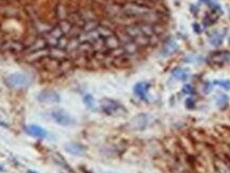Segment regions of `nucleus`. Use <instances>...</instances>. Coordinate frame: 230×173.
Wrapping results in <instances>:
<instances>
[{"mask_svg":"<svg viewBox=\"0 0 230 173\" xmlns=\"http://www.w3.org/2000/svg\"><path fill=\"white\" fill-rule=\"evenodd\" d=\"M132 121H133V124H135V126H134V129L143 130L146 126V124H147V116H146V115H140V116L135 117Z\"/></svg>","mask_w":230,"mask_h":173,"instance_id":"15","label":"nucleus"},{"mask_svg":"<svg viewBox=\"0 0 230 173\" xmlns=\"http://www.w3.org/2000/svg\"><path fill=\"white\" fill-rule=\"evenodd\" d=\"M211 91H212V84L209 83V82L203 84V93H210Z\"/></svg>","mask_w":230,"mask_h":173,"instance_id":"24","label":"nucleus"},{"mask_svg":"<svg viewBox=\"0 0 230 173\" xmlns=\"http://www.w3.org/2000/svg\"><path fill=\"white\" fill-rule=\"evenodd\" d=\"M185 106L186 109H194L195 107V100L193 99V98H189V99H186L185 101Z\"/></svg>","mask_w":230,"mask_h":173,"instance_id":"23","label":"nucleus"},{"mask_svg":"<svg viewBox=\"0 0 230 173\" xmlns=\"http://www.w3.org/2000/svg\"><path fill=\"white\" fill-rule=\"evenodd\" d=\"M3 49L11 52H20L23 49V45L18 42H9L3 46Z\"/></svg>","mask_w":230,"mask_h":173,"instance_id":"16","label":"nucleus"},{"mask_svg":"<svg viewBox=\"0 0 230 173\" xmlns=\"http://www.w3.org/2000/svg\"><path fill=\"white\" fill-rule=\"evenodd\" d=\"M149 88H150V84L148 82H138V84H135V86H134L133 91L136 95V97H138L140 99L146 101L147 100Z\"/></svg>","mask_w":230,"mask_h":173,"instance_id":"8","label":"nucleus"},{"mask_svg":"<svg viewBox=\"0 0 230 173\" xmlns=\"http://www.w3.org/2000/svg\"><path fill=\"white\" fill-rule=\"evenodd\" d=\"M37 100L42 103H46V104H53V103L60 102V96L56 91L46 89L40 91L37 97Z\"/></svg>","mask_w":230,"mask_h":173,"instance_id":"6","label":"nucleus"},{"mask_svg":"<svg viewBox=\"0 0 230 173\" xmlns=\"http://www.w3.org/2000/svg\"><path fill=\"white\" fill-rule=\"evenodd\" d=\"M223 40H224V34H219V33H216V34L212 35V36L210 37L209 42H210V44L212 45V46H215V47H217V46H219L220 44H222Z\"/></svg>","mask_w":230,"mask_h":173,"instance_id":"18","label":"nucleus"},{"mask_svg":"<svg viewBox=\"0 0 230 173\" xmlns=\"http://www.w3.org/2000/svg\"><path fill=\"white\" fill-rule=\"evenodd\" d=\"M46 50L42 49V50H37V51H33V52H30V53L28 54L27 56V60L29 62H34V61H38V60L43 59V57H45L47 55Z\"/></svg>","mask_w":230,"mask_h":173,"instance_id":"14","label":"nucleus"},{"mask_svg":"<svg viewBox=\"0 0 230 173\" xmlns=\"http://www.w3.org/2000/svg\"><path fill=\"white\" fill-rule=\"evenodd\" d=\"M177 50H178V45H177V43L175 42V40H169V42H167L166 44H165L164 48H163L162 50V54L164 55V56H168V55L172 54L174 52H176Z\"/></svg>","mask_w":230,"mask_h":173,"instance_id":"13","label":"nucleus"},{"mask_svg":"<svg viewBox=\"0 0 230 173\" xmlns=\"http://www.w3.org/2000/svg\"><path fill=\"white\" fill-rule=\"evenodd\" d=\"M208 61L212 64L216 65H223L227 62L230 61V52L228 51H216L212 52L209 57H208Z\"/></svg>","mask_w":230,"mask_h":173,"instance_id":"7","label":"nucleus"},{"mask_svg":"<svg viewBox=\"0 0 230 173\" xmlns=\"http://www.w3.org/2000/svg\"><path fill=\"white\" fill-rule=\"evenodd\" d=\"M126 34L136 46H148L150 43V38H148L142 32L138 25L129 26L126 28Z\"/></svg>","mask_w":230,"mask_h":173,"instance_id":"2","label":"nucleus"},{"mask_svg":"<svg viewBox=\"0 0 230 173\" xmlns=\"http://www.w3.org/2000/svg\"><path fill=\"white\" fill-rule=\"evenodd\" d=\"M31 76L23 72H15L8 76L6 78V83L9 87L14 89H21V88L28 87L31 84Z\"/></svg>","mask_w":230,"mask_h":173,"instance_id":"1","label":"nucleus"},{"mask_svg":"<svg viewBox=\"0 0 230 173\" xmlns=\"http://www.w3.org/2000/svg\"><path fill=\"white\" fill-rule=\"evenodd\" d=\"M214 167L219 173H230V166L225 160L216 157L214 160Z\"/></svg>","mask_w":230,"mask_h":173,"instance_id":"12","label":"nucleus"},{"mask_svg":"<svg viewBox=\"0 0 230 173\" xmlns=\"http://www.w3.org/2000/svg\"><path fill=\"white\" fill-rule=\"evenodd\" d=\"M229 16H230V10H229Z\"/></svg>","mask_w":230,"mask_h":173,"instance_id":"26","label":"nucleus"},{"mask_svg":"<svg viewBox=\"0 0 230 173\" xmlns=\"http://www.w3.org/2000/svg\"><path fill=\"white\" fill-rule=\"evenodd\" d=\"M102 40H104V47L108 48V49H110V50L117 49V48L119 47V45H121L119 39L115 36L114 34H111V35H109V36L102 38Z\"/></svg>","mask_w":230,"mask_h":173,"instance_id":"11","label":"nucleus"},{"mask_svg":"<svg viewBox=\"0 0 230 173\" xmlns=\"http://www.w3.org/2000/svg\"><path fill=\"white\" fill-rule=\"evenodd\" d=\"M100 107L102 112L110 116H119V115L126 113V109L121 104H119L117 101L111 99H102L100 101Z\"/></svg>","mask_w":230,"mask_h":173,"instance_id":"4","label":"nucleus"},{"mask_svg":"<svg viewBox=\"0 0 230 173\" xmlns=\"http://www.w3.org/2000/svg\"><path fill=\"white\" fill-rule=\"evenodd\" d=\"M51 118L57 122L58 124L60 126H70L73 123V118L70 117V115L68 113H66L65 110L63 109H57L53 110L51 113Z\"/></svg>","mask_w":230,"mask_h":173,"instance_id":"5","label":"nucleus"},{"mask_svg":"<svg viewBox=\"0 0 230 173\" xmlns=\"http://www.w3.org/2000/svg\"><path fill=\"white\" fill-rule=\"evenodd\" d=\"M182 93H185V95H193L194 93V88L192 87V85H184L183 87H182Z\"/></svg>","mask_w":230,"mask_h":173,"instance_id":"22","label":"nucleus"},{"mask_svg":"<svg viewBox=\"0 0 230 173\" xmlns=\"http://www.w3.org/2000/svg\"><path fill=\"white\" fill-rule=\"evenodd\" d=\"M216 103L219 109H226L228 105V97L225 93H219L216 97Z\"/></svg>","mask_w":230,"mask_h":173,"instance_id":"17","label":"nucleus"},{"mask_svg":"<svg viewBox=\"0 0 230 173\" xmlns=\"http://www.w3.org/2000/svg\"><path fill=\"white\" fill-rule=\"evenodd\" d=\"M213 85H217L219 87H222L225 90H230V81L229 80H224V81H214Z\"/></svg>","mask_w":230,"mask_h":173,"instance_id":"21","label":"nucleus"},{"mask_svg":"<svg viewBox=\"0 0 230 173\" xmlns=\"http://www.w3.org/2000/svg\"><path fill=\"white\" fill-rule=\"evenodd\" d=\"M83 101H84L87 109H93L95 107V99L93 98L92 95H85L84 98H83Z\"/></svg>","mask_w":230,"mask_h":173,"instance_id":"20","label":"nucleus"},{"mask_svg":"<svg viewBox=\"0 0 230 173\" xmlns=\"http://www.w3.org/2000/svg\"><path fill=\"white\" fill-rule=\"evenodd\" d=\"M199 28H200V27H199V25H196V23L194 25V31H195V32L200 33V32H201V30H200Z\"/></svg>","mask_w":230,"mask_h":173,"instance_id":"25","label":"nucleus"},{"mask_svg":"<svg viewBox=\"0 0 230 173\" xmlns=\"http://www.w3.org/2000/svg\"><path fill=\"white\" fill-rule=\"evenodd\" d=\"M123 12L125 15L129 17H145L148 16L151 11L146 6L140 3H127L123 6Z\"/></svg>","mask_w":230,"mask_h":173,"instance_id":"3","label":"nucleus"},{"mask_svg":"<svg viewBox=\"0 0 230 173\" xmlns=\"http://www.w3.org/2000/svg\"><path fill=\"white\" fill-rule=\"evenodd\" d=\"M172 76L176 79L181 80V81H185L186 78H188V73L185 72V70H183V69H181V68L175 69V70L172 71Z\"/></svg>","mask_w":230,"mask_h":173,"instance_id":"19","label":"nucleus"},{"mask_svg":"<svg viewBox=\"0 0 230 173\" xmlns=\"http://www.w3.org/2000/svg\"><path fill=\"white\" fill-rule=\"evenodd\" d=\"M64 149H65V151L67 153H69V154H71V155H81L85 151L84 146L78 142L66 143Z\"/></svg>","mask_w":230,"mask_h":173,"instance_id":"10","label":"nucleus"},{"mask_svg":"<svg viewBox=\"0 0 230 173\" xmlns=\"http://www.w3.org/2000/svg\"><path fill=\"white\" fill-rule=\"evenodd\" d=\"M26 132L27 134H29L30 136L36 137V138H45L47 137L48 133L45 129H43L42 126H35V124H31V126H26Z\"/></svg>","mask_w":230,"mask_h":173,"instance_id":"9","label":"nucleus"}]
</instances>
